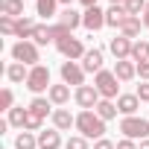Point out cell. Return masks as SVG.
<instances>
[{
    "mask_svg": "<svg viewBox=\"0 0 149 149\" xmlns=\"http://www.w3.org/2000/svg\"><path fill=\"white\" fill-rule=\"evenodd\" d=\"M76 132L88 140H102L108 129H105V120L97 111H79L76 114Z\"/></svg>",
    "mask_w": 149,
    "mask_h": 149,
    "instance_id": "6da1fadb",
    "label": "cell"
},
{
    "mask_svg": "<svg viewBox=\"0 0 149 149\" xmlns=\"http://www.w3.org/2000/svg\"><path fill=\"white\" fill-rule=\"evenodd\" d=\"M9 53H12V61H21L26 67L41 64V53H38V44L35 41H15Z\"/></svg>",
    "mask_w": 149,
    "mask_h": 149,
    "instance_id": "7a4b0ae2",
    "label": "cell"
},
{
    "mask_svg": "<svg viewBox=\"0 0 149 149\" xmlns=\"http://www.w3.org/2000/svg\"><path fill=\"white\" fill-rule=\"evenodd\" d=\"M94 88L100 91L102 100H114L117 102V97H120V79L114 76V70H100L94 76Z\"/></svg>",
    "mask_w": 149,
    "mask_h": 149,
    "instance_id": "3957f363",
    "label": "cell"
},
{
    "mask_svg": "<svg viewBox=\"0 0 149 149\" xmlns=\"http://www.w3.org/2000/svg\"><path fill=\"white\" fill-rule=\"evenodd\" d=\"M120 132H123V137H129V140H146L149 137V120L146 117H123L120 120Z\"/></svg>",
    "mask_w": 149,
    "mask_h": 149,
    "instance_id": "277c9868",
    "label": "cell"
},
{
    "mask_svg": "<svg viewBox=\"0 0 149 149\" xmlns=\"http://www.w3.org/2000/svg\"><path fill=\"white\" fill-rule=\"evenodd\" d=\"M56 50L64 56V61H82V58H85V53H88L85 41H82V38H76V35L58 38V41H56Z\"/></svg>",
    "mask_w": 149,
    "mask_h": 149,
    "instance_id": "5b68a950",
    "label": "cell"
},
{
    "mask_svg": "<svg viewBox=\"0 0 149 149\" xmlns=\"http://www.w3.org/2000/svg\"><path fill=\"white\" fill-rule=\"evenodd\" d=\"M50 67L47 64H35V67H29V79H26V91H32L35 97H44L47 91H50Z\"/></svg>",
    "mask_w": 149,
    "mask_h": 149,
    "instance_id": "8992f818",
    "label": "cell"
},
{
    "mask_svg": "<svg viewBox=\"0 0 149 149\" xmlns=\"http://www.w3.org/2000/svg\"><path fill=\"white\" fill-rule=\"evenodd\" d=\"M58 73H61V82H64V85H73V91L82 88V85H85V76H88L85 67H82L79 61H61Z\"/></svg>",
    "mask_w": 149,
    "mask_h": 149,
    "instance_id": "52a82bcc",
    "label": "cell"
},
{
    "mask_svg": "<svg viewBox=\"0 0 149 149\" xmlns=\"http://www.w3.org/2000/svg\"><path fill=\"white\" fill-rule=\"evenodd\" d=\"M100 91L94 88V85H82V88H76L73 91V102H76L82 111H94L97 105H100Z\"/></svg>",
    "mask_w": 149,
    "mask_h": 149,
    "instance_id": "ba28073f",
    "label": "cell"
},
{
    "mask_svg": "<svg viewBox=\"0 0 149 149\" xmlns=\"http://www.w3.org/2000/svg\"><path fill=\"white\" fill-rule=\"evenodd\" d=\"M132 47H134V41H132V38H126V35H120V32L108 41V50H111V56H114L117 61L132 58Z\"/></svg>",
    "mask_w": 149,
    "mask_h": 149,
    "instance_id": "9c48e42d",
    "label": "cell"
},
{
    "mask_svg": "<svg viewBox=\"0 0 149 149\" xmlns=\"http://www.w3.org/2000/svg\"><path fill=\"white\" fill-rule=\"evenodd\" d=\"M82 26H85L88 32H100V29L105 26V12H102L100 6L85 9V12H82Z\"/></svg>",
    "mask_w": 149,
    "mask_h": 149,
    "instance_id": "30bf717a",
    "label": "cell"
},
{
    "mask_svg": "<svg viewBox=\"0 0 149 149\" xmlns=\"http://www.w3.org/2000/svg\"><path fill=\"white\" fill-rule=\"evenodd\" d=\"M50 123L58 132H70V129H76V114H70V108H56L53 117H50Z\"/></svg>",
    "mask_w": 149,
    "mask_h": 149,
    "instance_id": "8fae6325",
    "label": "cell"
},
{
    "mask_svg": "<svg viewBox=\"0 0 149 149\" xmlns=\"http://www.w3.org/2000/svg\"><path fill=\"white\" fill-rule=\"evenodd\" d=\"M102 64H105V56H102V50H100V47H91V50L85 53V58H82L85 73H94V76H97L100 70H105Z\"/></svg>",
    "mask_w": 149,
    "mask_h": 149,
    "instance_id": "7c38bea8",
    "label": "cell"
},
{
    "mask_svg": "<svg viewBox=\"0 0 149 149\" xmlns=\"http://www.w3.org/2000/svg\"><path fill=\"white\" fill-rule=\"evenodd\" d=\"M64 140H61V132L58 129H41L38 132V149H61Z\"/></svg>",
    "mask_w": 149,
    "mask_h": 149,
    "instance_id": "4fadbf2b",
    "label": "cell"
},
{
    "mask_svg": "<svg viewBox=\"0 0 149 149\" xmlns=\"http://www.w3.org/2000/svg\"><path fill=\"white\" fill-rule=\"evenodd\" d=\"M126 18H129V12H126L123 3H111V6L105 9V26H111V29H120Z\"/></svg>",
    "mask_w": 149,
    "mask_h": 149,
    "instance_id": "5bb4252c",
    "label": "cell"
},
{
    "mask_svg": "<svg viewBox=\"0 0 149 149\" xmlns=\"http://www.w3.org/2000/svg\"><path fill=\"white\" fill-rule=\"evenodd\" d=\"M47 97H50V102H53L56 108H64V105L70 102V85H64V82H58V85H50Z\"/></svg>",
    "mask_w": 149,
    "mask_h": 149,
    "instance_id": "9a60e30c",
    "label": "cell"
},
{
    "mask_svg": "<svg viewBox=\"0 0 149 149\" xmlns=\"http://www.w3.org/2000/svg\"><path fill=\"white\" fill-rule=\"evenodd\" d=\"M117 108H120V114H123V117H134V114H137V108H140L137 94H120V97H117Z\"/></svg>",
    "mask_w": 149,
    "mask_h": 149,
    "instance_id": "2e32d148",
    "label": "cell"
},
{
    "mask_svg": "<svg viewBox=\"0 0 149 149\" xmlns=\"http://www.w3.org/2000/svg\"><path fill=\"white\" fill-rule=\"evenodd\" d=\"M6 79H9L12 85H26V79H29V67L21 64V61H12V64L6 67Z\"/></svg>",
    "mask_w": 149,
    "mask_h": 149,
    "instance_id": "e0dca14e",
    "label": "cell"
},
{
    "mask_svg": "<svg viewBox=\"0 0 149 149\" xmlns=\"http://www.w3.org/2000/svg\"><path fill=\"white\" fill-rule=\"evenodd\" d=\"M140 29H143V18H134V15H129L117 32H120V35H126V38H132V41H137V38H140Z\"/></svg>",
    "mask_w": 149,
    "mask_h": 149,
    "instance_id": "ac0fdd59",
    "label": "cell"
},
{
    "mask_svg": "<svg viewBox=\"0 0 149 149\" xmlns=\"http://www.w3.org/2000/svg\"><path fill=\"white\" fill-rule=\"evenodd\" d=\"M26 108H29L32 114L44 117V120H47V117H53V111H56V108H53V102H50V97H32Z\"/></svg>",
    "mask_w": 149,
    "mask_h": 149,
    "instance_id": "d6986e66",
    "label": "cell"
},
{
    "mask_svg": "<svg viewBox=\"0 0 149 149\" xmlns=\"http://www.w3.org/2000/svg\"><path fill=\"white\" fill-rule=\"evenodd\" d=\"M114 76H117L120 82H132V79L137 76V64H134L132 58H123V61H117V64H114Z\"/></svg>",
    "mask_w": 149,
    "mask_h": 149,
    "instance_id": "ffe728a7",
    "label": "cell"
},
{
    "mask_svg": "<svg viewBox=\"0 0 149 149\" xmlns=\"http://www.w3.org/2000/svg\"><path fill=\"white\" fill-rule=\"evenodd\" d=\"M58 0H35V15L41 21H50V18H58Z\"/></svg>",
    "mask_w": 149,
    "mask_h": 149,
    "instance_id": "44dd1931",
    "label": "cell"
},
{
    "mask_svg": "<svg viewBox=\"0 0 149 149\" xmlns=\"http://www.w3.org/2000/svg\"><path fill=\"white\" fill-rule=\"evenodd\" d=\"M56 21H58V24H64V26L73 32L76 26H82V12H76L73 6H67V9H61V12H58V18H56Z\"/></svg>",
    "mask_w": 149,
    "mask_h": 149,
    "instance_id": "7402d4cb",
    "label": "cell"
},
{
    "mask_svg": "<svg viewBox=\"0 0 149 149\" xmlns=\"http://www.w3.org/2000/svg\"><path fill=\"white\" fill-rule=\"evenodd\" d=\"M35 29H38V21L24 15V18H18V35H15V38H21V41H32Z\"/></svg>",
    "mask_w": 149,
    "mask_h": 149,
    "instance_id": "603a6c76",
    "label": "cell"
},
{
    "mask_svg": "<svg viewBox=\"0 0 149 149\" xmlns=\"http://www.w3.org/2000/svg\"><path fill=\"white\" fill-rule=\"evenodd\" d=\"M32 41H35L38 47H47V44H56V35H53V26H50V24H38V29H35Z\"/></svg>",
    "mask_w": 149,
    "mask_h": 149,
    "instance_id": "cb8c5ba5",
    "label": "cell"
},
{
    "mask_svg": "<svg viewBox=\"0 0 149 149\" xmlns=\"http://www.w3.org/2000/svg\"><path fill=\"white\" fill-rule=\"evenodd\" d=\"M26 114H29V108L15 105V108L6 114V120H9V126H12V129H21V132H24V126H26Z\"/></svg>",
    "mask_w": 149,
    "mask_h": 149,
    "instance_id": "d4e9b609",
    "label": "cell"
},
{
    "mask_svg": "<svg viewBox=\"0 0 149 149\" xmlns=\"http://www.w3.org/2000/svg\"><path fill=\"white\" fill-rule=\"evenodd\" d=\"M94 111H97L105 123H108V120H114V117L120 114V108H117V102H114V100H100V105H97Z\"/></svg>",
    "mask_w": 149,
    "mask_h": 149,
    "instance_id": "484cf974",
    "label": "cell"
},
{
    "mask_svg": "<svg viewBox=\"0 0 149 149\" xmlns=\"http://www.w3.org/2000/svg\"><path fill=\"white\" fill-rule=\"evenodd\" d=\"M15 149H38V134L35 132H18Z\"/></svg>",
    "mask_w": 149,
    "mask_h": 149,
    "instance_id": "4316f807",
    "label": "cell"
},
{
    "mask_svg": "<svg viewBox=\"0 0 149 149\" xmlns=\"http://www.w3.org/2000/svg\"><path fill=\"white\" fill-rule=\"evenodd\" d=\"M132 61H134V64L149 61V41H143V38L134 41V47H132Z\"/></svg>",
    "mask_w": 149,
    "mask_h": 149,
    "instance_id": "83f0119b",
    "label": "cell"
},
{
    "mask_svg": "<svg viewBox=\"0 0 149 149\" xmlns=\"http://www.w3.org/2000/svg\"><path fill=\"white\" fill-rule=\"evenodd\" d=\"M24 3L26 0H3L0 9H3V15H9V18H24Z\"/></svg>",
    "mask_w": 149,
    "mask_h": 149,
    "instance_id": "f1b7e54d",
    "label": "cell"
},
{
    "mask_svg": "<svg viewBox=\"0 0 149 149\" xmlns=\"http://www.w3.org/2000/svg\"><path fill=\"white\" fill-rule=\"evenodd\" d=\"M0 32L15 38L18 35V18H9V15H0Z\"/></svg>",
    "mask_w": 149,
    "mask_h": 149,
    "instance_id": "f546056e",
    "label": "cell"
},
{
    "mask_svg": "<svg viewBox=\"0 0 149 149\" xmlns=\"http://www.w3.org/2000/svg\"><path fill=\"white\" fill-rule=\"evenodd\" d=\"M123 6H126V12H129V15L143 18V12H146V0H123Z\"/></svg>",
    "mask_w": 149,
    "mask_h": 149,
    "instance_id": "4dcf8cb0",
    "label": "cell"
},
{
    "mask_svg": "<svg viewBox=\"0 0 149 149\" xmlns=\"http://www.w3.org/2000/svg\"><path fill=\"white\" fill-rule=\"evenodd\" d=\"M15 108V91L12 88H3V91H0V111H12Z\"/></svg>",
    "mask_w": 149,
    "mask_h": 149,
    "instance_id": "1f68e13d",
    "label": "cell"
},
{
    "mask_svg": "<svg viewBox=\"0 0 149 149\" xmlns=\"http://www.w3.org/2000/svg\"><path fill=\"white\" fill-rule=\"evenodd\" d=\"M64 149H91V140L82 137V134H73V137L64 140Z\"/></svg>",
    "mask_w": 149,
    "mask_h": 149,
    "instance_id": "d6a6232c",
    "label": "cell"
},
{
    "mask_svg": "<svg viewBox=\"0 0 149 149\" xmlns=\"http://www.w3.org/2000/svg\"><path fill=\"white\" fill-rule=\"evenodd\" d=\"M41 126H44V117H38V114L29 111V114H26V126H24V132H35V134H38Z\"/></svg>",
    "mask_w": 149,
    "mask_h": 149,
    "instance_id": "836d02e7",
    "label": "cell"
},
{
    "mask_svg": "<svg viewBox=\"0 0 149 149\" xmlns=\"http://www.w3.org/2000/svg\"><path fill=\"white\" fill-rule=\"evenodd\" d=\"M134 94H137V100H140V102H149V82H140Z\"/></svg>",
    "mask_w": 149,
    "mask_h": 149,
    "instance_id": "e575fe53",
    "label": "cell"
},
{
    "mask_svg": "<svg viewBox=\"0 0 149 149\" xmlns=\"http://www.w3.org/2000/svg\"><path fill=\"white\" fill-rule=\"evenodd\" d=\"M137 76H140V82H149V61L137 64Z\"/></svg>",
    "mask_w": 149,
    "mask_h": 149,
    "instance_id": "d590c367",
    "label": "cell"
},
{
    "mask_svg": "<svg viewBox=\"0 0 149 149\" xmlns=\"http://www.w3.org/2000/svg\"><path fill=\"white\" fill-rule=\"evenodd\" d=\"M94 149H117V143L108 140V137H102V140H94Z\"/></svg>",
    "mask_w": 149,
    "mask_h": 149,
    "instance_id": "8d00e7d4",
    "label": "cell"
},
{
    "mask_svg": "<svg viewBox=\"0 0 149 149\" xmlns=\"http://www.w3.org/2000/svg\"><path fill=\"white\" fill-rule=\"evenodd\" d=\"M117 149H137V140H129V137H123V140H117Z\"/></svg>",
    "mask_w": 149,
    "mask_h": 149,
    "instance_id": "74e56055",
    "label": "cell"
},
{
    "mask_svg": "<svg viewBox=\"0 0 149 149\" xmlns=\"http://www.w3.org/2000/svg\"><path fill=\"white\" fill-rule=\"evenodd\" d=\"M143 26L149 29V0H146V12H143Z\"/></svg>",
    "mask_w": 149,
    "mask_h": 149,
    "instance_id": "f35d334b",
    "label": "cell"
},
{
    "mask_svg": "<svg viewBox=\"0 0 149 149\" xmlns=\"http://www.w3.org/2000/svg\"><path fill=\"white\" fill-rule=\"evenodd\" d=\"M79 3H82L85 9H91V6H97V0H79Z\"/></svg>",
    "mask_w": 149,
    "mask_h": 149,
    "instance_id": "ab89813d",
    "label": "cell"
},
{
    "mask_svg": "<svg viewBox=\"0 0 149 149\" xmlns=\"http://www.w3.org/2000/svg\"><path fill=\"white\" fill-rule=\"evenodd\" d=\"M58 3H61V6L67 9V6H73V3H79V0H58Z\"/></svg>",
    "mask_w": 149,
    "mask_h": 149,
    "instance_id": "60d3db41",
    "label": "cell"
},
{
    "mask_svg": "<svg viewBox=\"0 0 149 149\" xmlns=\"http://www.w3.org/2000/svg\"><path fill=\"white\" fill-rule=\"evenodd\" d=\"M137 149H149V137H146V140H140V143H137Z\"/></svg>",
    "mask_w": 149,
    "mask_h": 149,
    "instance_id": "b9f144b4",
    "label": "cell"
},
{
    "mask_svg": "<svg viewBox=\"0 0 149 149\" xmlns=\"http://www.w3.org/2000/svg\"><path fill=\"white\" fill-rule=\"evenodd\" d=\"M111 3H123V0H111Z\"/></svg>",
    "mask_w": 149,
    "mask_h": 149,
    "instance_id": "7bdbcfd3",
    "label": "cell"
}]
</instances>
